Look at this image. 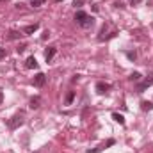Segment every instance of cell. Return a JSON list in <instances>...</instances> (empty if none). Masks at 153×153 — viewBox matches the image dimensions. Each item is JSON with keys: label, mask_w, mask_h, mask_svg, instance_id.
<instances>
[{"label": "cell", "mask_w": 153, "mask_h": 153, "mask_svg": "<svg viewBox=\"0 0 153 153\" xmlns=\"http://www.w3.org/2000/svg\"><path fill=\"white\" fill-rule=\"evenodd\" d=\"M25 66H27L29 70H38L39 64H38V61H36V57L32 55V57H29V59L25 61Z\"/></svg>", "instance_id": "cell-9"}, {"label": "cell", "mask_w": 153, "mask_h": 153, "mask_svg": "<svg viewBox=\"0 0 153 153\" xmlns=\"http://www.w3.org/2000/svg\"><path fill=\"white\" fill-rule=\"evenodd\" d=\"M112 119H114L116 123H119V125H125V117H123L121 114H117V112L112 114Z\"/></svg>", "instance_id": "cell-13"}, {"label": "cell", "mask_w": 153, "mask_h": 153, "mask_svg": "<svg viewBox=\"0 0 153 153\" xmlns=\"http://www.w3.org/2000/svg\"><path fill=\"white\" fill-rule=\"evenodd\" d=\"M128 78H130L132 82H139V80H141V73H137V71H134V73H132V75L128 76Z\"/></svg>", "instance_id": "cell-15"}, {"label": "cell", "mask_w": 153, "mask_h": 153, "mask_svg": "<svg viewBox=\"0 0 153 153\" xmlns=\"http://www.w3.org/2000/svg\"><path fill=\"white\" fill-rule=\"evenodd\" d=\"M20 32L18 30H9V39H20Z\"/></svg>", "instance_id": "cell-14"}, {"label": "cell", "mask_w": 153, "mask_h": 153, "mask_svg": "<svg viewBox=\"0 0 153 153\" xmlns=\"http://www.w3.org/2000/svg\"><path fill=\"white\" fill-rule=\"evenodd\" d=\"M55 2H64V0H55Z\"/></svg>", "instance_id": "cell-23"}, {"label": "cell", "mask_w": 153, "mask_h": 153, "mask_svg": "<svg viewBox=\"0 0 153 153\" xmlns=\"http://www.w3.org/2000/svg\"><path fill=\"white\" fill-rule=\"evenodd\" d=\"M29 107H30L32 111L39 109V107H41V98H39V96H32V98H30V103H29Z\"/></svg>", "instance_id": "cell-10"}, {"label": "cell", "mask_w": 153, "mask_h": 153, "mask_svg": "<svg viewBox=\"0 0 153 153\" xmlns=\"http://www.w3.org/2000/svg\"><path fill=\"white\" fill-rule=\"evenodd\" d=\"M55 53H57V48H55V46H48V50L45 52V59H46V62H50V61L55 57Z\"/></svg>", "instance_id": "cell-6"}, {"label": "cell", "mask_w": 153, "mask_h": 153, "mask_svg": "<svg viewBox=\"0 0 153 153\" xmlns=\"http://www.w3.org/2000/svg\"><path fill=\"white\" fill-rule=\"evenodd\" d=\"M93 23H94V18L87 14V16H85V18H84V20H82V22H80L78 25H80L82 29H89V27H93Z\"/></svg>", "instance_id": "cell-3"}, {"label": "cell", "mask_w": 153, "mask_h": 153, "mask_svg": "<svg viewBox=\"0 0 153 153\" xmlns=\"http://www.w3.org/2000/svg\"><path fill=\"white\" fill-rule=\"evenodd\" d=\"M23 121H25V119H23V114L20 112V114H14L9 121H7V126H9L11 130H16V128H20V126L23 125Z\"/></svg>", "instance_id": "cell-1"}, {"label": "cell", "mask_w": 153, "mask_h": 153, "mask_svg": "<svg viewBox=\"0 0 153 153\" xmlns=\"http://www.w3.org/2000/svg\"><path fill=\"white\" fill-rule=\"evenodd\" d=\"M45 4V0H30V5L32 7H39V5H43Z\"/></svg>", "instance_id": "cell-16"}, {"label": "cell", "mask_w": 153, "mask_h": 153, "mask_svg": "<svg viewBox=\"0 0 153 153\" xmlns=\"http://www.w3.org/2000/svg\"><path fill=\"white\" fill-rule=\"evenodd\" d=\"M84 2H85V0H73V5H75V7H82Z\"/></svg>", "instance_id": "cell-19"}, {"label": "cell", "mask_w": 153, "mask_h": 153, "mask_svg": "<svg viewBox=\"0 0 153 153\" xmlns=\"http://www.w3.org/2000/svg\"><path fill=\"white\" fill-rule=\"evenodd\" d=\"M109 89H111V85L105 84V82H98V84H96V93H98V94H105Z\"/></svg>", "instance_id": "cell-7"}, {"label": "cell", "mask_w": 153, "mask_h": 153, "mask_svg": "<svg viewBox=\"0 0 153 153\" xmlns=\"http://www.w3.org/2000/svg\"><path fill=\"white\" fill-rule=\"evenodd\" d=\"M5 57V48H0V61Z\"/></svg>", "instance_id": "cell-20"}, {"label": "cell", "mask_w": 153, "mask_h": 153, "mask_svg": "<svg viewBox=\"0 0 153 153\" xmlns=\"http://www.w3.org/2000/svg\"><path fill=\"white\" fill-rule=\"evenodd\" d=\"M38 29H39V23H34V25H27V27H23V29H22V34L29 36V34H34Z\"/></svg>", "instance_id": "cell-5"}, {"label": "cell", "mask_w": 153, "mask_h": 153, "mask_svg": "<svg viewBox=\"0 0 153 153\" xmlns=\"http://www.w3.org/2000/svg\"><path fill=\"white\" fill-rule=\"evenodd\" d=\"M150 85H153V75L150 76V78H146L143 84H139V85H137V91H139V93H143V91H144V89H148Z\"/></svg>", "instance_id": "cell-8"}, {"label": "cell", "mask_w": 153, "mask_h": 153, "mask_svg": "<svg viewBox=\"0 0 153 153\" xmlns=\"http://www.w3.org/2000/svg\"><path fill=\"white\" fill-rule=\"evenodd\" d=\"M114 143H116L114 139H109V141H107L105 144H102V146H98V148H94V150H87L85 153H102L103 150H107L109 146H114Z\"/></svg>", "instance_id": "cell-2"}, {"label": "cell", "mask_w": 153, "mask_h": 153, "mask_svg": "<svg viewBox=\"0 0 153 153\" xmlns=\"http://www.w3.org/2000/svg\"><path fill=\"white\" fill-rule=\"evenodd\" d=\"M25 48H27V45H25V43H22V45H18L16 52H18V53H22V52H25Z\"/></svg>", "instance_id": "cell-17"}, {"label": "cell", "mask_w": 153, "mask_h": 153, "mask_svg": "<svg viewBox=\"0 0 153 153\" xmlns=\"http://www.w3.org/2000/svg\"><path fill=\"white\" fill-rule=\"evenodd\" d=\"M45 82H46V75L45 73H38V75L34 76V85L36 87H43Z\"/></svg>", "instance_id": "cell-4"}, {"label": "cell", "mask_w": 153, "mask_h": 153, "mask_svg": "<svg viewBox=\"0 0 153 153\" xmlns=\"http://www.w3.org/2000/svg\"><path fill=\"white\" fill-rule=\"evenodd\" d=\"M73 100H75V91H70V93L66 94V100H64V102H66V105H71Z\"/></svg>", "instance_id": "cell-12"}, {"label": "cell", "mask_w": 153, "mask_h": 153, "mask_svg": "<svg viewBox=\"0 0 153 153\" xmlns=\"http://www.w3.org/2000/svg\"><path fill=\"white\" fill-rule=\"evenodd\" d=\"M126 57L132 59V61H135V59H137V53H135V52H126Z\"/></svg>", "instance_id": "cell-18"}, {"label": "cell", "mask_w": 153, "mask_h": 153, "mask_svg": "<svg viewBox=\"0 0 153 153\" xmlns=\"http://www.w3.org/2000/svg\"><path fill=\"white\" fill-rule=\"evenodd\" d=\"M137 2H139V0H130V4H137Z\"/></svg>", "instance_id": "cell-22"}, {"label": "cell", "mask_w": 153, "mask_h": 153, "mask_svg": "<svg viewBox=\"0 0 153 153\" xmlns=\"http://www.w3.org/2000/svg\"><path fill=\"white\" fill-rule=\"evenodd\" d=\"M141 109H143V111H152L153 103L152 102H148V100H143V102H141Z\"/></svg>", "instance_id": "cell-11"}, {"label": "cell", "mask_w": 153, "mask_h": 153, "mask_svg": "<svg viewBox=\"0 0 153 153\" xmlns=\"http://www.w3.org/2000/svg\"><path fill=\"white\" fill-rule=\"evenodd\" d=\"M4 102V93H2V89H0V103Z\"/></svg>", "instance_id": "cell-21"}]
</instances>
